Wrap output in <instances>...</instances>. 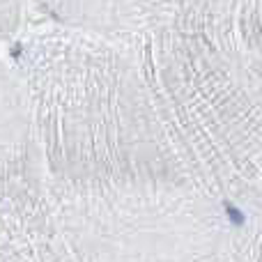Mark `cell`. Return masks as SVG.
Wrapping results in <instances>:
<instances>
[{"instance_id":"obj_1","label":"cell","mask_w":262,"mask_h":262,"mask_svg":"<svg viewBox=\"0 0 262 262\" xmlns=\"http://www.w3.org/2000/svg\"><path fill=\"white\" fill-rule=\"evenodd\" d=\"M226 212H228V216H230V219H232V221H235V223H242V221H244V214H242L239 209H235V207H232L230 203L226 205Z\"/></svg>"}]
</instances>
